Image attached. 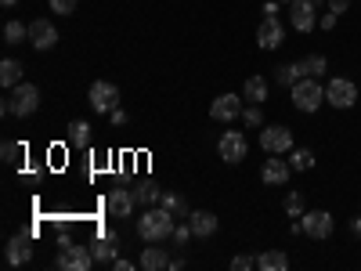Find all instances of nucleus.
<instances>
[{
	"mask_svg": "<svg viewBox=\"0 0 361 271\" xmlns=\"http://www.w3.org/2000/svg\"><path fill=\"white\" fill-rule=\"evenodd\" d=\"M173 228H177V217L166 206H152L148 214L137 217V235L145 239V243H166V239L173 235Z\"/></svg>",
	"mask_w": 361,
	"mask_h": 271,
	"instance_id": "f257e3e1",
	"label": "nucleus"
},
{
	"mask_svg": "<svg viewBox=\"0 0 361 271\" xmlns=\"http://www.w3.org/2000/svg\"><path fill=\"white\" fill-rule=\"evenodd\" d=\"M40 109V87L37 83H18V87H11V95L4 98V102H0V112H4V116H33Z\"/></svg>",
	"mask_w": 361,
	"mask_h": 271,
	"instance_id": "f03ea898",
	"label": "nucleus"
},
{
	"mask_svg": "<svg viewBox=\"0 0 361 271\" xmlns=\"http://www.w3.org/2000/svg\"><path fill=\"white\" fill-rule=\"evenodd\" d=\"M289 95H293V105L300 112H318L325 105V87L314 80V76H304V80H296L289 87Z\"/></svg>",
	"mask_w": 361,
	"mask_h": 271,
	"instance_id": "7ed1b4c3",
	"label": "nucleus"
},
{
	"mask_svg": "<svg viewBox=\"0 0 361 271\" xmlns=\"http://www.w3.org/2000/svg\"><path fill=\"white\" fill-rule=\"evenodd\" d=\"M90 264H94V253H90V246H80V243H66L54 257V267L62 271H87Z\"/></svg>",
	"mask_w": 361,
	"mask_h": 271,
	"instance_id": "20e7f679",
	"label": "nucleus"
},
{
	"mask_svg": "<svg viewBox=\"0 0 361 271\" xmlns=\"http://www.w3.org/2000/svg\"><path fill=\"white\" fill-rule=\"evenodd\" d=\"M87 102H90V109H94V112L109 116L112 109H119V87H116V83H109V80L90 83V90H87Z\"/></svg>",
	"mask_w": 361,
	"mask_h": 271,
	"instance_id": "39448f33",
	"label": "nucleus"
},
{
	"mask_svg": "<svg viewBox=\"0 0 361 271\" xmlns=\"http://www.w3.org/2000/svg\"><path fill=\"white\" fill-rule=\"evenodd\" d=\"M217 152H221V159L224 163H243L246 156H250V141H246V134L243 131H224L221 134V141H217Z\"/></svg>",
	"mask_w": 361,
	"mask_h": 271,
	"instance_id": "423d86ee",
	"label": "nucleus"
},
{
	"mask_svg": "<svg viewBox=\"0 0 361 271\" xmlns=\"http://www.w3.org/2000/svg\"><path fill=\"white\" fill-rule=\"evenodd\" d=\"M325 102L333 105V109H354V102H357V83H354V80H343V76L329 80V83H325Z\"/></svg>",
	"mask_w": 361,
	"mask_h": 271,
	"instance_id": "0eeeda50",
	"label": "nucleus"
},
{
	"mask_svg": "<svg viewBox=\"0 0 361 271\" xmlns=\"http://www.w3.org/2000/svg\"><path fill=\"white\" fill-rule=\"evenodd\" d=\"M260 148L267 156H289V148H293V131L286 124L279 127H264L260 131Z\"/></svg>",
	"mask_w": 361,
	"mask_h": 271,
	"instance_id": "6e6552de",
	"label": "nucleus"
},
{
	"mask_svg": "<svg viewBox=\"0 0 361 271\" xmlns=\"http://www.w3.org/2000/svg\"><path fill=\"white\" fill-rule=\"evenodd\" d=\"M300 224H304V235L307 239H329L336 231V221H333V214H329V210H307L304 217H300Z\"/></svg>",
	"mask_w": 361,
	"mask_h": 271,
	"instance_id": "1a4fd4ad",
	"label": "nucleus"
},
{
	"mask_svg": "<svg viewBox=\"0 0 361 271\" xmlns=\"http://www.w3.org/2000/svg\"><path fill=\"white\" fill-rule=\"evenodd\" d=\"M238 116H243V95H221L209 105V119H214V124H231Z\"/></svg>",
	"mask_w": 361,
	"mask_h": 271,
	"instance_id": "9d476101",
	"label": "nucleus"
},
{
	"mask_svg": "<svg viewBox=\"0 0 361 271\" xmlns=\"http://www.w3.org/2000/svg\"><path fill=\"white\" fill-rule=\"evenodd\" d=\"M314 11L318 8L311 4V0H293V4H289V22H293L296 33H311V29L318 25V15Z\"/></svg>",
	"mask_w": 361,
	"mask_h": 271,
	"instance_id": "9b49d317",
	"label": "nucleus"
},
{
	"mask_svg": "<svg viewBox=\"0 0 361 271\" xmlns=\"http://www.w3.org/2000/svg\"><path fill=\"white\" fill-rule=\"evenodd\" d=\"M289 174H293V167H289L286 156H267L264 167H260V181H264V185H289Z\"/></svg>",
	"mask_w": 361,
	"mask_h": 271,
	"instance_id": "f8f14e48",
	"label": "nucleus"
},
{
	"mask_svg": "<svg viewBox=\"0 0 361 271\" xmlns=\"http://www.w3.org/2000/svg\"><path fill=\"white\" fill-rule=\"evenodd\" d=\"M282 40H286L282 22H279V18H260V25H257V44H260V51H275V47H282Z\"/></svg>",
	"mask_w": 361,
	"mask_h": 271,
	"instance_id": "ddd939ff",
	"label": "nucleus"
},
{
	"mask_svg": "<svg viewBox=\"0 0 361 271\" xmlns=\"http://www.w3.org/2000/svg\"><path fill=\"white\" fill-rule=\"evenodd\" d=\"M4 260L11 267H22V264L33 260V235H15L11 243L4 246Z\"/></svg>",
	"mask_w": 361,
	"mask_h": 271,
	"instance_id": "4468645a",
	"label": "nucleus"
},
{
	"mask_svg": "<svg viewBox=\"0 0 361 271\" xmlns=\"http://www.w3.org/2000/svg\"><path fill=\"white\" fill-rule=\"evenodd\" d=\"M134 203H137V195L130 188H112L105 195V210H109L112 217H130L134 214Z\"/></svg>",
	"mask_w": 361,
	"mask_h": 271,
	"instance_id": "2eb2a0df",
	"label": "nucleus"
},
{
	"mask_svg": "<svg viewBox=\"0 0 361 271\" xmlns=\"http://www.w3.org/2000/svg\"><path fill=\"white\" fill-rule=\"evenodd\" d=\"M29 44H33L37 51H51V47L58 44V29H54L47 18L29 22Z\"/></svg>",
	"mask_w": 361,
	"mask_h": 271,
	"instance_id": "dca6fc26",
	"label": "nucleus"
},
{
	"mask_svg": "<svg viewBox=\"0 0 361 271\" xmlns=\"http://www.w3.org/2000/svg\"><path fill=\"white\" fill-rule=\"evenodd\" d=\"M90 253H94V260H102V264H112L116 253H119V235H116V231L98 235L94 243H90Z\"/></svg>",
	"mask_w": 361,
	"mask_h": 271,
	"instance_id": "f3484780",
	"label": "nucleus"
},
{
	"mask_svg": "<svg viewBox=\"0 0 361 271\" xmlns=\"http://www.w3.org/2000/svg\"><path fill=\"white\" fill-rule=\"evenodd\" d=\"M188 224L195 231V239H209L217 231V214H209V210H192L188 214Z\"/></svg>",
	"mask_w": 361,
	"mask_h": 271,
	"instance_id": "a211bd4d",
	"label": "nucleus"
},
{
	"mask_svg": "<svg viewBox=\"0 0 361 271\" xmlns=\"http://www.w3.org/2000/svg\"><path fill=\"white\" fill-rule=\"evenodd\" d=\"M22 73H25V66L18 62V58H4V62H0V87H18L22 83Z\"/></svg>",
	"mask_w": 361,
	"mask_h": 271,
	"instance_id": "6ab92c4d",
	"label": "nucleus"
},
{
	"mask_svg": "<svg viewBox=\"0 0 361 271\" xmlns=\"http://www.w3.org/2000/svg\"><path fill=\"white\" fill-rule=\"evenodd\" d=\"M296 69H300V76H325V69H329V58L325 54H307V58H300L296 62Z\"/></svg>",
	"mask_w": 361,
	"mask_h": 271,
	"instance_id": "aec40b11",
	"label": "nucleus"
},
{
	"mask_svg": "<svg viewBox=\"0 0 361 271\" xmlns=\"http://www.w3.org/2000/svg\"><path fill=\"white\" fill-rule=\"evenodd\" d=\"M243 98H246L250 105H260V102L267 98V80H264V76H250V80L243 83Z\"/></svg>",
	"mask_w": 361,
	"mask_h": 271,
	"instance_id": "412c9836",
	"label": "nucleus"
},
{
	"mask_svg": "<svg viewBox=\"0 0 361 271\" xmlns=\"http://www.w3.org/2000/svg\"><path fill=\"white\" fill-rule=\"evenodd\" d=\"M257 267H260V271H286V267H289V257H286L282 250H264V253L257 257Z\"/></svg>",
	"mask_w": 361,
	"mask_h": 271,
	"instance_id": "4be33fe9",
	"label": "nucleus"
},
{
	"mask_svg": "<svg viewBox=\"0 0 361 271\" xmlns=\"http://www.w3.org/2000/svg\"><path fill=\"white\" fill-rule=\"evenodd\" d=\"M159 206H166L173 217H188V214H192L188 199H185V195H177V192H163V195H159Z\"/></svg>",
	"mask_w": 361,
	"mask_h": 271,
	"instance_id": "5701e85b",
	"label": "nucleus"
},
{
	"mask_svg": "<svg viewBox=\"0 0 361 271\" xmlns=\"http://www.w3.org/2000/svg\"><path fill=\"white\" fill-rule=\"evenodd\" d=\"M141 267H145V271H163V267H170L166 250H159V246H148V250L141 253Z\"/></svg>",
	"mask_w": 361,
	"mask_h": 271,
	"instance_id": "b1692460",
	"label": "nucleus"
},
{
	"mask_svg": "<svg viewBox=\"0 0 361 271\" xmlns=\"http://www.w3.org/2000/svg\"><path fill=\"white\" fill-rule=\"evenodd\" d=\"M289 167L296 170V174H307L311 167H314V152H311V148H289Z\"/></svg>",
	"mask_w": 361,
	"mask_h": 271,
	"instance_id": "393cba45",
	"label": "nucleus"
},
{
	"mask_svg": "<svg viewBox=\"0 0 361 271\" xmlns=\"http://www.w3.org/2000/svg\"><path fill=\"white\" fill-rule=\"evenodd\" d=\"M69 145L73 148H87L90 145V124L87 119H73L69 124Z\"/></svg>",
	"mask_w": 361,
	"mask_h": 271,
	"instance_id": "a878e982",
	"label": "nucleus"
},
{
	"mask_svg": "<svg viewBox=\"0 0 361 271\" xmlns=\"http://www.w3.org/2000/svg\"><path fill=\"white\" fill-rule=\"evenodd\" d=\"M304 214H307V199H304V192H289V195H286V217L300 221Z\"/></svg>",
	"mask_w": 361,
	"mask_h": 271,
	"instance_id": "bb28decb",
	"label": "nucleus"
},
{
	"mask_svg": "<svg viewBox=\"0 0 361 271\" xmlns=\"http://www.w3.org/2000/svg\"><path fill=\"white\" fill-rule=\"evenodd\" d=\"M296 80H304V76H300V69H296V62H289V66H275V83H279V87H293Z\"/></svg>",
	"mask_w": 361,
	"mask_h": 271,
	"instance_id": "cd10ccee",
	"label": "nucleus"
},
{
	"mask_svg": "<svg viewBox=\"0 0 361 271\" xmlns=\"http://www.w3.org/2000/svg\"><path fill=\"white\" fill-rule=\"evenodd\" d=\"M137 203H145V206H152V203H159V195H163V188L156 185V181H145V185H137Z\"/></svg>",
	"mask_w": 361,
	"mask_h": 271,
	"instance_id": "c85d7f7f",
	"label": "nucleus"
},
{
	"mask_svg": "<svg viewBox=\"0 0 361 271\" xmlns=\"http://www.w3.org/2000/svg\"><path fill=\"white\" fill-rule=\"evenodd\" d=\"M22 40H29V25H22V22H8L4 25V44H22Z\"/></svg>",
	"mask_w": 361,
	"mask_h": 271,
	"instance_id": "c756f323",
	"label": "nucleus"
},
{
	"mask_svg": "<svg viewBox=\"0 0 361 271\" xmlns=\"http://www.w3.org/2000/svg\"><path fill=\"white\" fill-rule=\"evenodd\" d=\"M0 152H4V163H8V167H15L18 156L25 152V145H22V141H4V148H0Z\"/></svg>",
	"mask_w": 361,
	"mask_h": 271,
	"instance_id": "7c9ffc66",
	"label": "nucleus"
},
{
	"mask_svg": "<svg viewBox=\"0 0 361 271\" xmlns=\"http://www.w3.org/2000/svg\"><path fill=\"white\" fill-rule=\"evenodd\" d=\"M192 235H195V231H192V224L185 221V224H177V228H173L170 239H173V246H188V243H192Z\"/></svg>",
	"mask_w": 361,
	"mask_h": 271,
	"instance_id": "2f4dec72",
	"label": "nucleus"
},
{
	"mask_svg": "<svg viewBox=\"0 0 361 271\" xmlns=\"http://www.w3.org/2000/svg\"><path fill=\"white\" fill-rule=\"evenodd\" d=\"M243 124H246V127H264V112H260V105L243 109Z\"/></svg>",
	"mask_w": 361,
	"mask_h": 271,
	"instance_id": "473e14b6",
	"label": "nucleus"
},
{
	"mask_svg": "<svg viewBox=\"0 0 361 271\" xmlns=\"http://www.w3.org/2000/svg\"><path fill=\"white\" fill-rule=\"evenodd\" d=\"M76 4H80V0H47V8H51L54 15H73Z\"/></svg>",
	"mask_w": 361,
	"mask_h": 271,
	"instance_id": "72a5a7b5",
	"label": "nucleus"
},
{
	"mask_svg": "<svg viewBox=\"0 0 361 271\" xmlns=\"http://www.w3.org/2000/svg\"><path fill=\"white\" fill-rule=\"evenodd\" d=\"M253 257L250 253H238V257H231V271H253Z\"/></svg>",
	"mask_w": 361,
	"mask_h": 271,
	"instance_id": "f704fd0d",
	"label": "nucleus"
},
{
	"mask_svg": "<svg viewBox=\"0 0 361 271\" xmlns=\"http://www.w3.org/2000/svg\"><path fill=\"white\" fill-rule=\"evenodd\" d=\"M336 18H340L336 11H325V15L318 18V29H325V33H329V29H333V25H336Z\"/></svg>",
	"mask_w": 361,
	"mask_h": 271,
	"instance_id": "c9c22d12",
	"label": "nucleus"
},
{
	"mask_svg": "<svg viewBox=\"0 0 361 271\" xmlns=\"http://www.w3.org/2000/svg\"><path fill=\"white\" fill-rule=\"evenodd\" d=\"M260 11H264V18H279V11H282V4H279V0H267V4H264Z\"/></svg>",
	"mask_w": 361,
	"mask_h": 271,
	"instance_id": "e433bc0d",
	"label": "nucleus"
},
{
	"mask_svg": "<svg viewBox=\"0 0 361 271\" xmlns=\"http://www.w3.org/2000/svg\"><path fill=\"white\" fill-rule=\"evenodd\" d=\"M109 119H112V127H127V112H123V109H112Z\"/></svg>",
	"mask_w": 361,
	"mask_h": 271,
	"instance_id": "4c0bfd02",
	"label": "nucleus"
},
{
	"mask_svg": "<svg viewBox=\"0 0 361 271\" xmlns=\"http://www.w3.org/2000/svg\"><path fill=\"white\" fill-rule=\"evenodd\" d=\"M329 4V11H336V15H343L347 8H350V0H325Z\"/></svg>",
	"mask_w": 361,
	"mask_h": 271,
	"instance_id": "58836bf2",
	"label": "nucleus"
},
{
	"mask_svg": "<svg viewBox=\"0 0 361 271\" xmlns=\"http://www.w3.org/2000/svg\"><path fill=\"white\" fill-rule=\"evenodd\" d=\"M130 267H134V264H130V260H119V257H116V260H112V271H130Z\"/></svg>",
	"mask_w": 361,
	"mask_h": 271,
	"instance_id": "ea45409f",
	"label": "nucleus"
},
{
	"mask_svg": "<svg viewBox=\"0 0 361 271\" xmlns=\"http://www.w3.org/2000/svg\"><path fill=\"white\" fill-rule=\"evenodd\" d=\"M350 231H354V235H357V239H361V214H357V217H354V221H350Z\"/></svg>",
	"mask_w": 361,
	"mask_h": 271,
	"instance_id": "a19ab883",
	"label": "nucleus"
},
{
	"mask_svg": "<svg viewBox=\"0 0 361 271\" xmlns=\"http://www.w3.org/2000/svg\"><path fill=\"white\" fill-rule=\"evenodd\" d=\"M0 4H4V8H15V4H18V0H0Z\"/></svg>",
	"mask_w": 361,
	"mask_h": 271,
	"instance_id": "79ce46f5",
	"label": "nucleus"
},
{
	"mask_svg": "<svg viewBox=\"0 0 361 271\" xmlns=\"http://www.w3.org/2000/svg\"><path fill=\"white\" fill-rule=\"evenodd\" d=\"M311 4H314V8H318V4H325V0H311Z\"/></svg>",
	"mask_w": 361,
	"mask_h": 271,
	"instance_id": "37998d69",
	"label": "nucleus"
},
{
	"mask_svg": "<svg viewBox=\"0 0 361 271\" xmlns=\"http://www.w3.org/2000/svg\"><path fill=\"white\" fill-rule=\"evenodd\" d=\"M279 4H293V0H279Z\"/></svg>",
	"mask_w": 361,
	"mask_h": 271,
	"instance_id": "c03bdc74",
	"label": "nucleus"
}]
</instances>
